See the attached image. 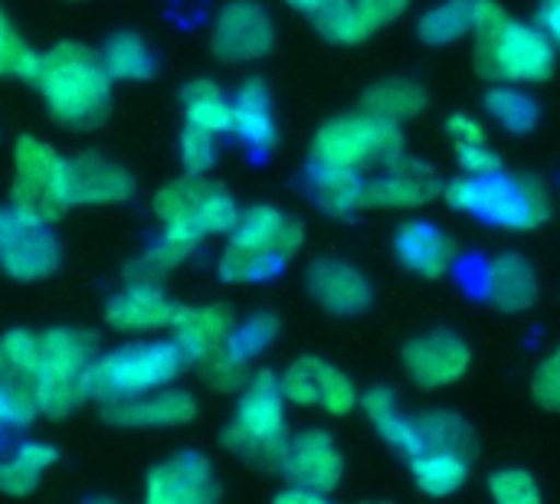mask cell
Returning a JSON list of instances; mask_svg holds the SVG:
<instances>
[{"instance_id":"obj_1","label":"cell","mask_w":560,"mask_h":504,"mask_svg":"<svg viewBox=\"0 0 560 504\" xmlns=\"http://www.w3.org/2000/svg\"><path fill=\"white\" fill-rule=\"evenodd\" d=\"M472 66L492 85H541L558 72V46L535 20L512 16L499 0H479Z\"/></svg>"},{"instance_id":"obj_2","label":"cell","mask_w":560,"mask_h":504,"mask_svg":"<svg viewBox=\"0 0 560 504\" xmlns=\"http://www.w3.org/2000/svg\"><path fill=\"white\" fill-rule=\"evenodd\" d=\"M46 112L66 128H95L112 108V75L85 43H59L36 59L30 75Z\"/></svg>"},{"instance_id":"obj_3","label":"cell","mask_w":560,"mask_h":504,"mask_svg":"<svg viewBox=\"0 0 560 504\" xmlns=\"http://www.w3.org/2000/svg\"><path fill=\"white\" fill-rule=\"evenodd\" d=\"M443 200L453 213H463L482 226L505 233H532L555 213V200L545 180L535 174H459L443 184Z\"/></svg>"},{"instance_id":"obj_4","label":"cell","mask_w":560,"mask_h":504,"mask_svg":"<svg viewBox=\"0 0 560 504\" xmlns=\"http://www.w3.org/2000/svg\"><path fill=\"white\" fill-rule=\"evenodd\" d=\"M305 226L279 207L256 203L240 213L220 256L223 282H269L302 249Z\"/></svg>"},{"instance_id":"obj_5","label":"cell","mask_w":560,"mask_h":504,"mask_svg":"<svg viewBox=\"0 0 560 504\" xmlns=\"http://www.w3.org/2000/svg\"><path fill=\"white\" fill-rule=\"evenodd\" d=\"M98 344L82 328H49L39 335L36 358V403L39 413L62 420L89 400V371Z\"/></svg>"},{"instance_id":"obj_6","label":"cell","mask_w":560,"mask_h":504,"mask_svg":"<svg viewBox=\"0 0 560 504\" xmlns=\"http://www.w3.org/2000/svg\"><path fill=\"white\" fill-rule=\"evenodd\" d=\"M220 439L233 456H240L253 466L276 469L279 453L289 439L285 397L279 387V374L262 371V374H253L246 380V387L240 390L236 413L226 423Z\"/></svg>"},{"instance_id":"obj_7","label":"cell","mask_w":560,"mask_h":504,"mask_svg":"<svg viewBox=\"0 0 560 504\" xmlns=\"http://www.w3.org/2000/svg\"><path fill=\"white\" fill-rule=\"evenodd\" d=\"M187 367L177 341H141L95 358L89 371V397L102 403L131 400L167 387Z\"/></svg>"},{"instance_id":"obj_8","label":"cell","mask_w":560,"mask_h":504,"mask_svg":"<svg viewBox=\"0 0 560 504\" xmlns=\"http://www.w3.org/2000/svg\"><path fill=\"white\" fill-rule=\"evenodd\" d=\"M404 151H407L404 125H394L387 118H377V115L358 108V112L328 118L315 131L308 157H312V164L377 171L381 164L394 161Z\"/></svg>"},{"instance_id":"obj_9","label":"cell","mask_w":560,"mask_h":504,"mask_svg":"<svg viewBox=\"0 0 560 504\" xmlns=\"http://www.w3.org/2000/svg\"><path fill=\"white\" fill-rule=\"evenodd\" d=\"M154 216L164 233L200 243L203 236L230 233L240 220V207L223 184L207 180L203 174H187L158 190Z\"/></svg>"},{"instance_id":"obj_10","label":"cell","mask_w":560,"mask_h":504,"mask_svg":"<svg viewBox=\"0 0 560 504\" xmlns=\"http://www.w3.org/2000/svg\"><path fill=\"white\" fill-rule=\"evenodd\" d=\"M10 203L52 223L69 210L62 187V157L39 138L23 134L13 144V187Z\"/></svg>"},{"instance_id":"obj_11","label":"cell","mask_w":560,"mask_h":504,"mask_svg":"<svg viewBox=\"0 0 560 504\" xmlns=\"http://www.w3.org/2000/svg\"><path fill=\"white\" fill-rule=\"evenodd\" d=\"M400 364H404L407 380L417 390L440 394V390H450L459 380H466V374L472 371V344L456 328L436 325V328L413 335L404 344Z\"/></svg>"},{"instance_id":"obj_12","label":"cell","mask_w":560,"mask_h":504,"mask_svg":"<svg viewBox=\"0 0 560 504\" xmlns=\"http://www.w3.org/2000/svg\"><path fill=\"white\" fill-rule=\"evenodd\" d=\"M62 262V246L46 220L20 207L0 210V269L16 282H39Z\"/></svg>"},{"instance_id":"obj_13","label":"cell","mask_w":560,"mask_h":504,"mask_svg":"<svg viewBox=\"0 0 560 504\" xmlns=\"http://www.w3.org/2000/svg\"><path fill=\"white\" fill-rule=\"evenodd\" d=\"M466 285L482 305L502 315H528L541 302L538 269L518 249H505V253L482 259L466 279Z\"/></svg>"},{"instance_id":"obj_14","label":"cell","mask_w":560,"mask_h":504,"mask_svg":"<svg viewBox=\"0 0 560 504\" xmlns=\"http://www.w3.org/2000/svg\"><path fill=\"white\" fill-rule=\"evenodd\" d=\"M276 472L285 479V485H299L328 499L345 479V456L331 433L302 430V433H289Z\"/></svg>"},{"instance_id":"obj_15","label":"cell","mask_w":560,"mask_h":504,"mask_svg":"<svg viewBox=\"0 0 560 504\" xmlns=\"http://www.w3.org/2000/svg\"><path fill=\"white\" fill-rule=\"evenodd\" d=\"M443 184L433 164L404 151L368 177V207L413 213L443 200Z\"/></svg>"},{"instance_id":"obj_16","label":"cell","mask_w":560,"mask_h":504,"mask_svg":"<svg viewBox=\"0 0 560 504\" xmlns=\"http://www.w3.org/2000/svg\"><path fill=\"white\" fill-rule=\"evenodd\" d=\"M390 249L400 269L423 282H440L453 276L459 262V243L453 239V233L427 216L400 220L390 236Z\"/></svg>"},{"instance_id":"obj_17","label":"cell","mask_w":560,"mask_h":504,"mask_svg":"<svg viewBox=\"0 0 560 504\" xmlns=\"http://www.w3.org/2000/svg\"><path fill=\"white\" fill-rule=\"evenodd\" d=\"M276 46V20L256 0H233L210 30V49L223 62H256Z\"/></svg>"},{"instance_id":"obj_18","label":"cell","mask_w":560,"mask_h":504,"mask_svg":"<svg viewBox=\"0 0 560 504\" xmlns=\"http://www.w3.org/2000/svg\"><path fill=\"white\" fill-rule=\"evenodd\" d=\"M305 289L312 302L335 318H361L374 308V285L348 259L322 256L305 269Z\"/></svg>"},{"instance_id":"obj_19","label":"cell","mask_w":560,"mask_h":504,"mask_svg":"<svg viewBox=\"0 0 560 504\" xmlns=\"http://www.w3.org/2000/svg\"><path fill=\"white\" fill-rule=\"evenodd\" d=\"M413 0H331L312 20L315 30L335 46H361L381 30L394 26Z\"/></svg>"},{"instance_id":"obj_20","label":"cell","mask_w":560,"mask_h":504,"mask_svg":"<svg viewBox=\"0 0 560 504\" xmlns=\"http://www.w3.org/2000/svg\"><path fill=\"white\" fill-rule=\"evenodd\" d=\"M148 504H210L220 499V479L207 456L177 453L148 472Z\"/></svg>"},{"instance_id":"obj_21","label":"cell","mask_w":560,"mask_h":504,"mask_svg":"<svg viewBox=\"0 0 560 504\" xmlns=\"http://www.w3.org/2000/svg\"><path fill=\"white\" fill-rule=\"evenodd\" d=\"M62 187L69 207L75 203H121L135 194V177L108 161L105 154L85 151L75 157H62Z\"/></svg>"},{"instance_id":"obj_22","label":"cell","mask_w":560,"mask_h":504,"mask_svg":"<svg viewBox=\"0 0 560 504\" xmlns=\"http://www.w3.org/2000/svg\"><path fill=\"white\" fill-rule=\"evenodd\" d=\"M102 417L121 430H171L197 417V400L187 390H154L131 400H115L102 407Z\"/></svg>"},{"instance_id":"obj_23","label":"cell","mask_w":560,"mask_h":504,"mask_svg":"<svg viewBox=\"0 0 560 504\" xmlns=\"http://www.w3.org/2000/svg\"><path fill=\"white\" fill-rule=\"evenodd\" d=\"M177 305L158 289V282H144V279H131V285H125L121 292L112 295V302L105 305V321L115 331H158V328H171Z\"/></svg>"},{"instance_id":"obj_24","label":"cell","mask_w":560,"mask_h":504,"mask_svg":"<svg viewBox=\"0 0 560 504\" xmlns=\"http://www.w3.org/2000/svg\"><path fill=\"white\" fill-rule=\"evenodd\" d=\"M308 194L312 203L335 220H354L368 210V174L358 167L312 164L308 167Z\"/></svg>"},{"instance_id":"obj_25","label":"cell","mask_w":560,"mask_h":504,"mask_svg":"<svg viewBox=\"0 0 560 504\" xmlns=\"http://www.w3.org/2000/svg\"><path fill=\"white\" fill-rule=\"evenodd\" d=\"M233 315L226 305H207V308H184L177 305L171 331L177 348L184 351L187 364H203L207 358H213L217 351L226 348V338L233 331Z\"/></svg>"},{"instance_id":"obj_26","label":"cell","mask_w":560,"mask_h":504,"mask_svg":"<svg viewBox=\"0 0 560 504\" xmlns=\"http://www.w3.org/2000/svg\"><path fill=\"white\" fill-rule=\"evenodd\" d=\"M472 462L463 453H450V449H420L407 459L413 489L427 499H453L459 495L469 479H472Z\"/></svg>"},{"instance_id":"obj_27","label":"cell","mask_w":560,"mask_h":504,"mask_svg":"<svg viewBox=\"0 0 560 504\" xmlns=\"http://www.w3.org/2000/svg\"><path fill=\"white\" fill-rule=\"evenodd\" d=\"M358 410L368 417V423L374 426V433L404 459H410L417 453V423L413 413L404 410L400 394L394 387H371L361 394Z\"/></svg>"},{"instance_id":"obj_28","label":"cell","mask_w":560,"mask_h":504,"mask_svg":"<svg viewBox=\"0 0 560 504\" xmlns=\"http://www.w3.org/2000/svg\"><path fill=\"white\" fill-rule=\"evenodd\" d=\"M482 112L509 138H528V134H535L538 125H541V118H545V108H541L538 95L528 85H505V82H492L486 89Z\"/></svg>"},{"instance_id":"obj_29","label":"cell","mask_w":560,"mask_h":504,"mask_svg":"<svg viewBox=\"0 0 560 504\" xmlns=\"http://www.w3.org/2000/svg\"><path fill=\"white\" fill-rule=\"evenodd\" d=\"M361 108L371 112V115H377V118H387L394 125H404V121L420 118L430 108V92L417 79L387 75V79L371 82L361 92Z\"/></svg>"},{"instance_id":"obj_30","label":"cell","mask_w":560,"mask_h":504,"mask_svg":"<svg viewBox=\"0 0 560 504\" xmlns=\"http://www.w3.org/2000/svg\"><path fill=\"white\" fill-rule=\"evenodd\" d=\"M233 131L253 148H272L279 138L272 95L262 79H246L233 98Z\"/></svg>"},{"instance_id":"obj_31","label":"cell","mask_w":560,"mask_h":504,"mask_svg":"<svg viewBox=\"0 0 560 504\" xmlns=\"http://www.w3.org/2000/svg\"><path fill=\"white\" fill-rule=\"evenodd\" d=\"M417 423V453L420 449H450V453H463L469 459H476L479 453V436L476 426L450 407H433V410H420L413 413Z\"/></svg>"},{"instance_id":"obj_32","label":"cell","mask_w":560,"mask_h":504,"mask_svg":"<svg viewBox=\"0 0 560 504\" xmlns=\"http://www.w3.org/2000/svg\"><path fill=\"white\" fill-rule=\"evenodd\" d=\"M479 0H436L417 16V36L423 46L446 49L472 36Z\"/></svg>"},{"instance_id":"obj_33","label":"cell","mask_w":560,"mask_h":504,"mask_svg":"<svg viewBox=\"0 0 560 504\" xmlns=\"http://www.w3.org/2000/svg\"><path fill=\"white\" fill-rule=\"evenodd\" d=\"M102 62L112 75V82H148L158 75V56L154 49L131 30H118L102 46Z\"/></svg>"},{"instance_id":"obj_34","label":"cell","mask_w":560,"mask_h":504,"mask_svg":"<svg viewBox=\"0 0 560 504\" xmlns=\"http://www.w3.org/2000/svg\"><path fill=\"white\" fill-rule=\"evenodd\" d=\"M59 459V453L52 446H43V443H26L20 446L10 459L0 462V492L3 495H13V499H23L30 492H36L39 485V476Z\"/></svg>"},{"instance_id":"obj_35","label":"cell","mask_w":560,"mask_h":504,"mask_svg":"<svg viewBox=\"0 0 560 504\" xmlns=\"http://www.w3.org/2000/svg\"><path fill=\"white\" fill-rule=\"evenodd\" d=\"M184 118L213 134L233 131V102L210 82L197 79L184 89Z\"/></svg>"},{"instance_id":"obj_36","label":"cell","mask_w":560,"mask_h":504,"mask_svg":"<svg viewBox=\"0 0 560 504\" xmlns=\"http://www.w3.org/2000/svg\"><path fill=\"white\" fill-rule=\"evenodd\" d=\"M276 338H279V318L269 312H259V315H249L246 321L233 325L223 351L243 364H253L259 354H266L276 344Z\"/></svg>"},{"instance_id":"obj_37","label":"cell","mask_w":560,"mask_h":504,"mask_svg":"<svg viewBox=\"0 0 560 504\" xmlns=\"http://www.w3.org/2000/svg\"><path fill=\"white\" fill-rule=\"evenodd\" d=\"M36 413H39L36 380L0 371V433H13V430L30 426Z\"/></svg>"},{"instance_id":"obj_38","label":"cell","mask_w":560,"mask_h":504,"mask_svg":"<svg viewBox=\"0 0 560 504\" xmlns=\"http://www.w3.org/2000/svg\"><path fill=\"white\" fill-rule=\"evenodd\" d=\"M486 492L495 504H541V499H545L538 476L525 466L492 469L486 479Z\"/></svg>"},{"instance_id":"obj_39","label":"cell","mask_w":560,"mask_h":504,"mask_svg":"<svg viewBox=\"0 0 560 504\" xmlns=\"http://www.w3.org/2000/svg\"><path fill=\"white\" fill-rule=\"evenodd\" d=\"M358 403H361L358 384L341 367L318 358V410H325L328 417H348L358 410Z\"/></svg>"},{"instance_id":"obj_40","label":"cell","mask_w":560,"mask_h":504,"mask_svg":"<svg viewBox=\"0 0 560 504\" xmlns=\"http://www.w3.org/2000/svg\"><path fill=\"white\" fill-rule=\"evenodd\" d=\"M197 249V243L190 239H180V236H171V233H161V239L128 269L131 279H144V282H158V276L171 272L177 262H184L190 253Z\"/></svg>"},{"instance_id":"obj_41","label":"cell","mask_w":560,"mask_h":504,"mask_svg":"<svg viewBox=\"0 0 560 504\" xmlns=\"http://www.w3.org/2000/svg\"><path fill=\"white\" fill-rule=\"evenodd\" d=\"M39 52H33L20 33L13 30V23L7 20V13L0 10V75H16V79H30L36 69Z\"/></svg>"},{"instance_id":"obj_42","label":"cell","mask_w":560,"mask_h":504,"mask_svg":"<svg viewBox=\"0 0 560 504\" xmlns=\"http://www.w3.org/2000/svg\"><path fill=\"white\" fill-rule=\"evenodd\" d=\"M180 164L187 174H210L217 164V134L187 121L180 131Z\"/></svg>"},{"instance_id":"obj_43","label":"cell","mask_w":560,"mask_h":504,"mask_svg":"<svg viewBox=\"0 0 560 504\" xmlns=\"http://www.w3.org/2000/svg\"><path fill=\"white\" fill-rule=\"evenodd\" d=\"M532 400L545 413H560V344H555L532 371Z\"/></svg>"},{"instance_id":"obj_44","label":"cell","mask_w":560,"mask_h":504,"mask_svg":"<svg viewBox=\"0 0 560 504\" xmlns=\"http://www.w3.org/2000/svg\"><path fill=\"white\" fill-rule=\"evenodd\" d=\"M200 367H203V380H207L213 390H220V394H236V390H243L246 380H249V364L230 358L226 351H217V354L207 358Z\"/></svg>"},{"instance_id":"obj_45","label":"cell","mask_w":560,"mask_h":504,"mask_svg":"<svg viewBox=\"0 0 560 504\" xmlns=\"http://www.w3.org/2000/svg\"><path fill=\"white\" fill-rule=\"evenodd\" d=\"M453 154H456V167H459V174H495V171H502V167H505V157H502L489 141L453 148Z\"/></svg>"},{"instance_id":"obj_46","label":"cell","mask_w":560,"mask_h":504,"mask_svg":"<svg viewBox=\"0 0 560 504\" xmlns=\"http://www.w3.org/2000/svg\"><path fill=\"white\" fill-rule=\"evenodd\" d=\"M443 131H446V138H450V144H453V148L489 141V134H486V125H482V118H476V115H469V112H453V115L446 118Z\"/></svg>"},{"instance_id":"obj_47","label":"cell","mask_w":560,"mask_h":504,"mask_svg":"<svg viewBox=\"0 0 560 504\" xmlns=\"http://www.w3.org/2000/svg\"><path fill=\"white\" fill-rule=\"evenodd\" d=\"M535 23L548 33V39L560 52V0H538L535 7Z\"/></svg>"},{"instance_id":"obj_48","label":"cell","mask_w":560,"mask_h":504,"mask_svg":"<svg viewBox=\"0 0 560 504\" xmlns=\"http://www.w3.org/2000/svg\"><path fill=\"white\" fill-rule=\"evenodd\" d=\"M325 502L322 495L308 492V489H299V485H285L279 495H276V504H318Z\"/></svg>"},{"instance_id":"obj_49","label":"cell","mask_w":560,"mask_h":504,"mask_svg":"<svg viewBox=\"0 0 560 504\" xmlns=\"http://www.w3.org/2000/svg\"><path fill=\"white\" fill-rule=\"evenodd\" d=\"M285 3H289L292 10H299V13H308V16H315V13H318L322 7H328L331 0H285Z\"/></svg>"}]
</instances>
